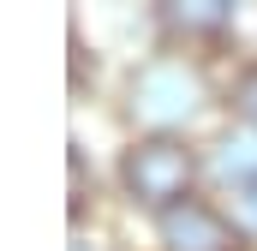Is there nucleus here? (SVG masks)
Listing matches in <instances>:
<instances>
[{"label":"nucleus","mask_w":257,"mask_h":251,"mask_svg":"<svg viewBox=\"0 0 257 251\" xmlns=\"http://www.w3.org/2000/svg\"><path fill=\"white\" fill-rule=\"evenodd\" d=\"M192 186H197V150L180 132H144V138L126 144V156H120V191L138 209L168 215V209L192 203Z\"/></svg>","instance_id":"nucleus-1"},{"label":"nucleus","mask_w":257,"mask_h":251,"mask_svg":"<svg viewBox=\"0 0 257 251\" xmlns=\"http://www.w3.org/2000/svg\"><path fill=\"white\" fill-rule=\"evenodd\" d=\"M197 96H203V84H197V72L186 60H150L138 78H132V114L138 120H150V132H174V120H186L197 108Z\"/></svg>","instance_id":"nucleus-2"},{"label":"nucleus","mask_w":257,"mask_h":251,"mask_svg":"<svg viewBox=\"0 0 257 251\" xmlns=\"http://www.w3.org/2000/svg\"><path fill=\"white\" fill-rule=\"evenodd\" d=\"M156 233H162V251H239L245 245V233L215 203H203V197L168 209V215H156Z\"/></svg>","instance_id":"nucleus-3"},{"label":"nucleus","mask_w":257,"mask_h":251,"mask_svg":"<svg viewBox=\"0 0 257 251\" xmlns=\"http://www.w3.org/2000/svg\"><path fill=\"white\" fill-rule=\"evenodd\" d=\"M162 30L168 36H186V42L221 36V30H233V6L227 0H168L162 6Z\"/></svg>","instance_id":"nucleus-4"},{"label":"nucleus","mask_w":257,"mask_h":251,"mask_svg":"<svg viewBox=\"0 0 257 251\" xmlns=\"http://www.w3.org/2000/svg\"><path fill=\"white\" fill-rule=\"evenodd\" d=\"M215 180L221 186H233V191H251L257 186V132L245 126V132H227L221 144H215Z\"/></svg>","instance_id":"nucleus-5"},{"label":"nucleus","mask_w":257,"mask_h":251,"mask_svg":"<svg viewBox=\"0 0 257 251\" xmlns=\"http://www.w3.org/2000/svg\"><path fill=\"white\" fill-rule=\"evenodd\" d=\"M233 108H239V120H245V126L257 132V60L245 66L239 78H233Z\"/></svg>","instance_id":"nucleus-6"},{"label":"nucleus","mask_w":257,"mask_h":251,"mask_svg":"<svg viewBox=\"0 0 257 251\" xmlns=\"http://www.w3.org/2000/svg\"><path fill=\"white\" fill-rule=\"evenodd\" d=\"M239 209H245V221L257 227V186H251V191H239Z\"/></svg>","instance_id":"nucleus-7"},{"label":"nucleus","mask_w":257,"mask_h":251,"mask_svg":"<svg viewBox=\"0 0 257 251\" xmlns=\"http://www.w3.org/2000/svg\"><path fill=\"white\" fill-rule=\"evenodd\" d=\"M72 251H90V245H84V239H78V245H72Z\"/></svg>","instance_id":"nucleus-8"}]
</instances>
